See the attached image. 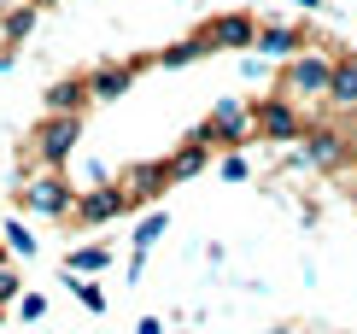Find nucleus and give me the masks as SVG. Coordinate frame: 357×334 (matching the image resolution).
I'll return each instance as SVG.
<instances>
[{
    "label": "nucleus",
    "mask_w": 357,
    "mask_h": 334,
    "mask_svg": "<svg viewBox=\"0 0 357 334\" xmlns=\"http://www.w3.org/2000/svg\"><path fill=\"white\" fill-rule=\"evenodd\" d=\"M328 82H334V59L317 53V48L281 59V71H275V94L293 100V106L299 100H328Z\"/></svg>",
    "instance_id": "1"
},
{
    "label": "nucleus",
    "mask_w": 357,
    "mask_h": 334,
    "mask_svg": "<svg viewBox=\"0 0 357 334\" xmlns=\"http://www.w3.org/2000/svg\"><path fill=\"white\" fill-rule=\"evenodd\" d=\"M82 124H88V117H77V112H41V117H36V129H29V147H36V159L47 164V170L70 164V153H77V141H82Z\"/></svg>",
    "instance_id": "2"
},
{
    "label": "nucleus",
    "mask_w": 357,
    "mask_h": 334,
    "mask_svg": "<svg viewBox=\"0 0 357 334\" xmlns=\"http://www.w3.org/2000/svg\"><path fill=\"white\" fill-rule=\"evenodd\" d=\"M205 147H211V153H241L246 141H258V135H252V106L246 100H234V94H222L217 106H211V117H205Z\"/></svg>",
    "instance_id": "3"
},
{
    "label": "nucleus",
    "mask_w": 357,
    "mask_h": 334,
    "mask_svg": "<svg viewBox=\"0 0 357 334\" xmlns=\"http://www.w3.org/2000/svg\"><path fill=\"white\" fill-rule=\"evenodd\" d=\"M305 124H310V117H305L293 100H281V94H258V100H252V135H258V141H270V147L299 141Z\"/></svg>",
    "instance_id": "4"
},
{
    "label": "nucleus",
    "mask_w": 357,
    "mask_h": 334,
    "mask_svg": "<svg viewBox=\"0 0 357 334\" xmlns=\"http://www.w3.org/2000/svg\"><path fill=\"white\" fill-rule=\"evenodd\" d=\"M18 205L29 211V217H70L77 188H70L59 170H47V176H36V182H24V188H18Z\"/></svg>",
    "instance_id": "5"
},
{
    "label": "nucleus",
    "mask_w": 357,
    "mask_h": 334,
    "mask_svg": "<svg viewBox=\"0 0 357 334\" xmlns=\"http://www.w3.org/2000/svg\"><path fill=\"white\" fill-rule=\"evenodd\" d=\"M357 153H351V141L340 129H322L317 117L305 124V135H299V164H310V170H340V164H351Z\"/></svg>",
    "instance_id": "6"
},
{
    "label": "nucleus",
    "mask_w": 357,
    "mask_h": 334,
    "mask_svg": "<svg viewBox=\"0 0 357 334\" xmlns=\"http://www.w3.org/2000/svg\"><path fill=\"white\" fill-rule=\"evenodd\" d=\"M112 182H117V194L129 200V211H141V205H153L158 194L170 188V170H165V159H158V164H129V170H117Z\"/></svg>",
    "instance_id": "7"
},
{
    "label": "nucleus",
    "mask_w": 357,
    "mask_h": 334,
    "mask_svg": "<svg viewBox=\"0 0 357 334\" xmlns=\"http://www.w3.org/2000/svg\"><path fill=\"white\" fill-rule=\"evenodd\" d=\"M129 211V200L117 194V182H100V188L77 194V205H70V217L82 223V229H106V223H117Z\"/></svg>",
    "instance_id": "8"
},
{
    "label": "nucleus",
    "mask_w": 357,
    "mask_h": 334,
    "mask_svg": "<svg viewBox=\"0 0 357 334\" xmlns=\"http://www.w3.org/2000/svg\"><path fill=\"white\" fill-rule=\"evenodd\" d=\"M146 65H153V59H106V65L88 71V88H94V100H123Z\"/></svg>",
    "instance_id": "9"
},
{
    "label": "nucleus",
    "mask_w": 357,
    "mask_h": 334,
    "mask_svg": "<svg viewBox=\"0 0 357 334\" xmlns=\"http://www.w3.org/2000/svg\"><path fill=\"white\" fill-rule=\"evenodd\" d=\"M205 41L222 53H252V41H258V18L252 12H217L211 24H205Z\"/></svg>",
    "instance_id": "10"
},
{
    "label": "nucleus",
    "mask_w": 357,
    "mask_h": 334,
    "mask_svg": "<svg viewBox=\"0 0 357 334\" xmlns=\"http://www.w3.org/2000/svg\"><path fill=\"white\" fill-rule=\"evenodd\" d=\"M305 48H310V41H305L299 24L258 18V41H252V53H264V59H293V53H305Z\"/></svg>",
    "instance_id": "11"
},
{
    "label": "nucleus",
    "mask_w": 357,
    "mask_h": 334,
    "mask_svg": "<svg viewBox=\"0 0 357 334\" xmlns=\"http://www.w3.org/2000/svg\"><path fill=\"white\" fill-rule=\"evenodd\" d=\"M165 170H170V188H176V182H193V176H205V170H211V147H205V135H199V129H193L188 141L165 159Z\"/></svg>",
    "instance_id": "12"
},
{
    "label": "nucleus",
    "mask_w": 357,
    "mask_h": 334,
    "mask_svg": "<svg viewBox=\"0 0 357 334\" xmlns=\"http://www.w3.org/2000/svg\"><path fill=\"white\" fill-rule=\"evenodd\" d=\"M88 106H94L88 77H59L47 94H41V112H77V117H88Z\"/></svg>",
    "instance_id": "13"
},
{
    "label": "nucleus",
    "mask_w": 357,
    "mask_h": 334,
    "mask_svg": "<svg viewBox=\"0 0 357 334\" xmlns=\"http://www.w3.org/2000/svg\"><path fill=\"white\" fill-rule=\"evenodd\" d=\"M112 247L106 240H88V247H70L65 252V276H100V270H112Z\"/></svg>",
    "instance_id": "14"
},
{
    "label": "nucleus",
    "mask_w": 357,
    "mask_h": 334,
    "mask_svg": "<svg viewBox=\"0 0 357 334\" xmlns=\"http://www.w3.org/2000/svg\"><path fill=\"white\" fill-rule=\"evenodd\" d=\"M205 53H211V41H205V29H199V36H182V41H170V48H158L153 65L182 71V65H193V59H205Z\"/></svg>",
    "instance_id": "15"
},
{
    "label": "nucleus",
    "mask_w": 357,
    "mask_h": 334,
    "mask_svg": "<svg viewBox=\"0 0 357 334\" xmlns=\"http://www.w3.org/2000/svg\"><path fill=\"white\" fill-rule=\"evenodd\" d=\"M36 12L41 6H29V0H24V6H6V12H0V41H6V48H24V41L36 36Z\"/></svg>",
    "instance_id": "16"
},
{
    "label": "nucleus",
    "mask_w": 357,
    "mask_h": 334,
    "mask_svg": "<svg viewBox=\"0 0 357 334\" xmlns=\"http://www.w3.org/2000/svg\"><path fill=\"white\" fill-rule=\"evenodd\" d=\"M165 235H170V211H146L135 229H129V252H153Z\"/></svg>",
    "instance_id": "17"
},
{
    "label": "nucleus",
    "mask_w": 357,
    "mask_h": 334,
    "mask_svg": "<svg viewBox=\"0 0 357 334\" xmlns=\"http://www.w3.org/2000/svg\"><path fill=\"white\" fill-rule=\"evenodd\" d=\"M0 240H6L12 258H36V252H41V235L29 229L24 217H6V223H0Z\"/></svg>",
    "instance_id": "18"
},
{
    "label": "nucleus",
    "mask_w": 357,
    "mask_h": 334,
    "mask_svg": "<svg viewBox=\"0 0 357 334\" xmlns=\"http://www.w3.org/2000/svg\"><path fill=\"white\" fill-rule=\"evenodd\" d=\"M328 100H334V106H357V59H334Z\"/></svg>",
    "instance_id": "19"
},
{
    "label": "nucleus",
    "mask_w": 357,
    "mask_h": 334,
    "mask_svg": "<svg viewBox=\"0 0 357 334\" xmlns=\"http://www.w3.org/2000/svg\"><path fill=\"white\" fill-rule=\"evenodd\" d=\"M65 287H70V293L82 299V311H94V317L106 311V287H100L94 276H65Z\"/></svg>",
    "instance_id": "20"
},
{
    "label": "nucleus",
    "mask_w": 357,
    "mask_h": 334,
    "mask_svg": "<svg viewBox=\"0 0 357 334\" xmlns=\"http://www.w3.org/2000/svg\"><path fill=\"white\" fill-rule=\"evenodd\" d=\"M217 176L229 182V188H241V182H252V164H246V153H217Z\"/></svg>",
    "instance_id": "21"
},
{
    "label": "nucleus",
    "mask_w": 357,
    "mask_h": 334,
    "mask_svg": "<svg viewBox=\"0 0 357 334\" xmlns=\"http://www.w3.org/2000/svg\"><path fill=\"white\" fill-rule=\"evenodd\" d=\"M18 317H24V323H41V317H47V293L24 287V293H18Z\"/></svg>",
    "instance_id": "22"
},
{
    "label": "nucleus",
    "mask_w": 357,
    "mask_h": 334,
    "mask_svg": "<svg viewBox=\"0 0 357 334\" xmlns=\"http://www.w3.org/2000/svg\"><path fill=\"white\" fill-rule=\"evenodd\" d=\"M18 293H24V276H18V270H0V305H18Z\"/></svg>",
    "instance_id": "23"
},
{
    "label": "nucleus",
    "mask_w": 357,
    "mask_h": 334,
    "mask_svg": "<svg viewBox=\"0 0 357 334\" xmlns=\"http://www.w3.org/2000/svg\"><path fill=\"white\" fill-rule=\"evenodd\" d=\"M141 270H146V252H129V264H123V276H129V282H141Z\"/></svg>",
    "instance_id": "24"
},
{
    "label": "nucleus",
    "mask_w": 357,
    "mask_h": 334,
    "mask_svg": "<svg viewBox=\"0 0 357 334\" xmlns=\"http://www.w3.org/2000/svg\"><path fill=\"white\" fill-rule=\"evenodd\" d=\"M170 323H165V317H141V323H135V334H165Z\"/></svg>",
    "instance_id": "25"
},
{
    "label": "nucleus",
    "mask_w": 357,
    "mask_h": 334,
    "mask_svg": "<svg viewBox=\"0 0 357 334\" xmlns=\"http://www.w3.org/2000/svg\"><path fill=\"white\" fill-rule=\"evenodd\" d=\"M18 65V48H0V71H12Z\"/></svg>",
    "instance_id": "26"
},
{
    "label": "nucleus",
    "mask_w": 357,
    "mask_h": 334,
    "mask_svg": "<svg viewBox=\"0 0 357 334\" xmlns=\"http://www.w3.org/2000/svg\"><path fill=\"white\" fill-rule=\"evenodd\" d=\"M6 264H12V252H6V240H0V270H6Z\"/></svg>",
    "instance_id": "27"
},
{
    "label": "nucleus",
    "mask_w": 357,
    "mask_h": 334,
    "mask_svg": "<svg viewBox=\"0 0 357 334\" xmlns=\"http://www.w3.org/2000/svg\"><path fill=\"white\" fill-rule=\"evenodd\" d=\"M293 6H310V12H317V6H322V0H293Z\"/></svg>",
    "instance_id": "28"
},
{
    "label": "nucleus",
    "mask_w": 357,
    "mask_h": 334,
    "mask_svg": "<svg viewBox=\"0 0 357 334\" xmlns=\"http://www.w3.org/2000/svg\"><path fill=\"white\" fill-rule=\"evenodd\" d=\"M29 6H59V0H29Z\"/></svg>",
    "instance_id": "29"
},
{
    "label": "nucleus",
    "mask_w": 357,
    "mask_h": 334,
    "mask_svg": "<svg viewBox=\"0 0 357 334\" xmlns=\"http://www.w3.org/2000/svg\"><path fill=\"white\" fill-rule=\"evenodd\" d=\"M270 334H299V328H270Z\"/></svg>",
    "instance_id": "30"
},
{
    "label": "nucleus",
    "mask_w": 357,
    "mask_h": 334,
    "mask_svg": "<svg viewBox=\"0 0 357 334\" xmlns=\"http://www.w3.org/2000/svg\"><path fill=\"white\" fill-rule=\"evenodd\" d=\"M0 328H6V305H0Z\"/></svg>",
    "instance_id": "31"
},
{
    "label": "nucleus",
    "mask_w": 357,
    "mask_h": 334,
    "mask_svg": "<svg viewBox=\"0 0 357 334\" xmlns=\"http://www.w3.org/2000/svg\"><path fill=\"white\" fill-rule=\"evenodd\" d=\"M351 170H357V159H351Z\"/></svg>",
    "instance_id": "32"
}]
</instances>
